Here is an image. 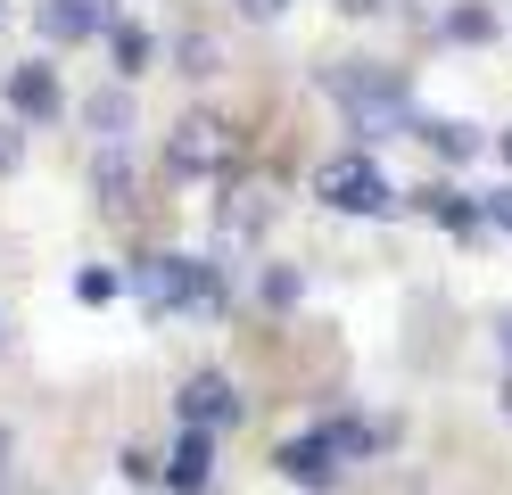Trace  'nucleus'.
I'll return each mask as SVG.
<instances>
[{
	"label": "nucleus",
	"instance_id": "1",
	"mask_svg": "<svg viewBox=\"0 0 512 495\" xmlns=\"http://www.w3.org/2000/svg\"><path fill=\"white\" fill-rule=\"evenodd\" d=\"M133 289H141V306L149 314H215L223 306V273L207 256H141L133 264Z\"/></svg>",
	"mask_w": 512,
	"mask_h": 495
},
{
	"label": "nucleus",
	"instance_id": "2",
	"mask_svg": "<svg viewBox=\"0 0 512 495\" xmlns=\"http://www.w3.org/2000/svg\"><path fill=\"white\" fill-rule=\"evenodd\" d=\"M372 454V429H356V421H314V429H298L290 446H281V471H290L298 487H323V479H339L347 462H364Z\"/></svg>",
	"mask_w": 512,
	"mask_h": 495
},
{
	"label": "nucleus",
	"instance_id": "3",
	"mask_svg": "<svg viewBox=\"0 0 512 495\" xmlns=\"http://www.w3.org/2000/svg\"><path fill=\"white\" fill-rule=\"evenodd\" d=\"M314 198H323L331 215H397V182L380 174L364 149L323 157V174H314Z\"/></svg>",
	"mask_w": 512,
	"mask_h": 495
},
{
	"label": "nucleus",
	"instance_id": "4",
	"mask_svg": "<svg viewBox=\"0 0 512 495\" xmlns=\"http://www.w3.org/2000/svg\"><path fill=\"white\" fill-rule=\"evenodd\" d=\"M232 157H240V132L223 124V116H182L166 132V165L182 182H207V174H232Z\"/></svg>",
	"mask_w": 512,
	"mask_h": 495
},
{
	"label": "nucleus",
	"instance_id": "5",
	"mask_svg": "<svg viewBox=\"0 0 512 495\" xmlns=\"http://www.w3.org/2000/svg\"><path fill=\"white\" fill-rule=\"evenodd\" d=\"M174 413H182V429H199V438H223V429H232L248 405H240L232 372H190L182 396H174Z\"/></svg>",
	"mask_w": 512,
	"mask_h": 495
},
{
	"label": "nucleus",
	"instance_id": "6",
	"mask_svg": "<svg viewBox=\"0 0 512 495\" xmlns=\"http://www.w3.org/2000/svg\"><path fill=\"white\" fill-rule=\"evenodd\" d=\"M331 91H339V99H347V108H356L372 132H380V124H405V116H413V108H405V91H397L389 75H372V66H339V75H331Z\"/></svg>",
	"mask_w": 512,
	"mask_h": 495
},
{
	"label": "nucleus",
	"instance_id": "7",
	"mask_svg": "<svg viewBox=\"0 0 512 495\" xmlns=\"http://www.w3.org/2000/svg\"><path fill=\"white\" fill-rule=\"evenodd\" d=\"M116 25V0H42V33L50 42H100Z\"/></svg>",
	"mask_w": 512,
	"mask_h": 495
},
{
	"label": "nucleus",
	"instance_id": "8",
	"mask_svg": "<svg viewBox=\"0 0 512 495\" xmlns=\"http://www.w3.org/2000/svg\"><path fill=\"white\" fill-rule=\"evenodd\" d=\"M9 99H17V116H58V75H50V66H17Z\"/></svg>",
	"mask_w": 512,
	"mask_h": 495
},
{
	"label": "nucleus",
	"instance_id": "9",
	"mask_svg": "<svg viewBox=\"0 0 512 495\" xmlns=\"http://www.w3.org/2000/svg\"><path fill=\"white\" fill-rule=\"evenodd\" d=\"M166 479H174L182 495H190V487H207V479H215V438L182 429V446H174V471H166Z\"/></svg>",
	"mask_w": 512,
	"mask_h": 495
},
{
	"label": "nucleus",
	"instance_id": "10",
	"mask_svg": "<svg viewBox=\"0 0 512 495\" xmlns=\"http://www.w3.org/2000/svg\"><path fill=\"white\" fill-rule=\"evenodd\" d=\"M108 50H116V75H141V66L157 58V42H149V25H108Z\"/></svg>",
	"mask_w": 512,
	"mask_h": 495
},
{
	"label": "nucleus",
	"instance_id": "11",
	"mask_svg": "<svg viewBox=\"0 0 512 495\" xmlns=\"http://www.w3.org/2000/svg\"><path fill=\"white\" fill-rule=\"evenodd\" d=\"M100 198H108V215H133V174H124V157H116V149L100 157Z\"/></svg>",
	"mask_w": 512,
	"mask_h": 495
},
{
	"label": "nucleus",
	"instance_id": "12",
	"mask_svg": "<svg viewBox=\"0 0 512 495\" xmlns=\"http://www.w3.org/2000/svg\"><path fill=\"white\" fill-rule=\"evenodd\" d=\"M422 132H430V149H438V157H479V132H471V124H446V116H430Z\"/></svg>",
	"mask_w": 512,
	"mask_h": 495
},
{
	"label": "nucleus",
	"instance_id": "13",
	"mask_svg": "<svg viewBox=\"0 0 512 495\" xmlns=\"http://www.w3.org/2000/svg\"><path fill=\"white\" fill-rule=\"evenodd\" d=\"M265 223V190H232V207H223V231H256Z\"/></svg>",
	"mask_w": 512,
	"mask_h": 495
},
{
	"label": "nucleus",
	"instance_id": "14",
	"mask_svg": "<svg viewBox=\"0 0 512 495\" xmlns=\"http://www.w3.org/2000/svg\"><path fill=\"white\" fill-rule=\"evenodd\" d=\"M488 223H496V231H512V190H496V198H488Z\"/></svg>",
	"mask_w": 512,
	"mask_h": 495
},
{
	"label": "nucleus",
	"instance_id": "15",
	"mask_svg": "<svg viewBox=\"0 0 512 495\" xmlns=\"http://www.w3.org/2000/svg\"><path fill=\"white\" fill-rule=\"evenodd\" d=\"M17 165V124H0V174Z\"/></svg>",
	"mask_w": 512,
	"mask_h": 495
},
{
	"label": "nucleus",
	"instance_id": "16",
	"mask_svg": "<svg viewBox=\"0 0 512 495\" xmlns=\"http://www.w3.org/2000/svg\"><path fill=\"white\" fill-rule=\"evenodd\" d=\"M240 9H248V17H281V9H290V0H240Z\"/></svg>",
	"mask_w": 512,
	"mask_h": 495
},
{
	"label": "nucleus",
	"instance_id": "17",
	"mask_svg": "<svg viewBox=\"0 0 512 495\" xmlns=\"http://www.w3.org/2000/svg\"><path fill=\"white\" fill-rule=\"evenodd\" d=\"M347 9H356V17H372V9H380V0H347Z\"/></svg>",
	"mask_w": 512,
	"mask_h": 495
},
{
	"label": "nucleus",
	"instance_id": "18",
	"mask_svg": "<svg viewBox=\"0 0 512 495\" xmlns=\"http://www.w3.org/2000/svg\"><path fill=\"white\" fill-rule=\"evenodd\" d=\"M504 355H512V322H504Z\"/></svg>",
	"mask_w": 512,
	"mask_h": 495
},
{
	"label": "nucleus",
	"instance_id": "19",
	"mask_svg": "<svg viewBox=\"0 0 512 495\" xmlns=\"http://www.w3.org/2000/svg\"><path fill=\"white\" fill-rule=\"evenodd\" d=\"M504 165H512V132H504Z\"/></svg>",
	"mask_w": 512,
	"mask_h": 495
},
{
	"label": "nucleus",
	"instance_id": "20",
	"mask_svg": "<svg viewBox=\"0 0 512 495\" xmlns=\"http://www.w3.org/2000/svg\"><path fill=\"white\" fill-rule=\"evenodd\" d=\"M0 17H9V0H0Z\"/></svg>",
	"mask_w": 512,
	"mask_h": 495
},
{
	"label": "nucleus",
	"instance_id": "21",
	"mask_svg": "<svg viewBox=\"0 0 512 495\" xmlns=\"http://www.w3.org/2000/svg\"><path fill=\"white\" fill-rule=\"evenodd\" d=\"M0 330H9V322H0Z\"/></svg>",
	"mask_w": 512,
	"mask_h": 495
}]
</instances>
